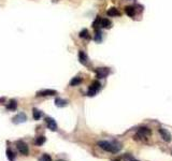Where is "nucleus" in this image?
<instances>
[{
    "instance_id": "obj_1",
    "label": "nucleus",
    "mask_w": 172,
    "mask_h": 161,
    "mask_svg": "<svg viewBox=\"0 0 172 161\" xmlns=\"http://www.w3.org/2000/svg\"><path fill=\"white\" fill-rule=\"evenodd\" d=\"M98 146H99L101 149L106 150V152H113L116 154L122 149V145L118 143H111V142H108V141H99L98 142Z\"/></svg>"
},
{
    "instance_id": "obj_2",
    "label": "nucleus",
    "mask_w": 172,
    "mask_h": 161,
    "mask_svg": "<svg viewBox=\"0 0 172 161\" xmlns=\"http://www.w3.org/2000/svg\"><path fill=\"white\" fill-rule=\"evenodd\" d=\"M100 88H101V84H100L98 81H95V82L91 83V85L89 86L88 91H87V96H89V97H94V96L98 93V90H99Z\"/></svg>"
},
{
    "instance_id": "obj_3",
    "label": "nucleus",
    "mask_w": 172,
    "mask_h": 161,
    "mask_svg": "<svg viewBox=\"0 0 172 161\" xmlns=\"http://www.w3.org/2000/svg\"><path fill=\"white\" fill-rule=\"evenodd\" d=\"M16 147H17L18 152L24 156H28L29 150H28V146L26 145V143H24L23 141H17L16 142Z\"/></svg>"
},
{
    "instance_id": "obj_4",
    "label": "nucleus",
    "mask_w": 172,
    "mask_h": 161,
    "mask_svg": "<svg viewBox=\"0 0 172 161\" xmlns=\"http://www.w3.org/2000/svg\"><path fill=\"white\" fill-rule=\"evenodd\" d=\"M151 134H152L151 130L146 127L140 128V129L138 130V132H137V135H138L139 138H146V136H149Z\"/></svg>"
},
{
    "instance_id": "obj_5",
    "label": "nucleus",
    "mask_w": 172,
    "mask_h": 161,
    "mask_svg": "<svg viewBox=\"0 0 172 161\" xmlns=\"http://www.w3.org/2000/svg\"><path fill=\"white\" fill-rule=\"evenodd\" d=\"M45 124H46V126H48V129L52 130V131H56L57 130V124L53 118L46 117L45 118Z\"/></svg>"
},
{
    "instance_id": "obj_6",
    "label": "nucleus",
    "mask_w": 172,
    "mask_h": 161,
    "mask_svg": "<svg viewBox=\"0 0 172 161\" xmlns=\"http://www.w3.org/2000/svg\"><path fill=\"white\" fill-rule=\"evenodd\" d=\"M109 72L110 71L108 68H98L96 70V74H97L98 79H104V77H106V75L109 74Z\"/></svg>"
},
{
    "instance_id": "obj_7",
    "label": "nucleus",
    "mask_w": 172,
    "mask_h": 161,
    "mask_svg": "<svg viewBox=\"0 0 172 161\" xmlns=\"http://www.w3.org/2000/svg\"><path fill=\"white\" fill-rule=\"evenodd\" d=\"M159 133H160L161 138H163V141H166V142H170V141H171V135H170V133L166 129L160 128V129H159Z\"/></svg>"
},
{
    "instance_id": "obj_8",
    "label": "nucleus",
    "mask_w": 172,
    "mask_h": 161,
    "mask_svg": "<svg viewBox=\"0 0 172 161\" xmlns=\"http://www.w3.org/2000/svg\"><path fill=\"white\" fill-rule=\"evenodd\" d=\"M79 60L81 64L84 65V66H86L87 62H88V58H87V56H86V54L83 52V51H80L79 52Z\"/></svg>"
},
{
    "instance_id": "obj_9",
    "label": "nucleus",
    "mask_w": 172,
    "mask_h": 161,
    "mask_svg": "<svg viewBox=\"0 0 172 161\" xmlns=\"http://www.w3.org/2000/svg\"><path fill=\"white\" fill-rule=\"evenodd\" d=\"M57 91L53 90V89H44V90H41L37 93V96H54L56 95Z\"/></svg>"
},
{
    "instance_id": "obj_10",
    "label": "nucleus",
    "mask_w": 172,
    "mask_h": 161,
    "mask_svg": "<svg viewBox=\"0 0 172 161\" xmlns=\"http://www.w3.org/2000/svg\"><path fill=\"white\" fill-rule=\"evenodd\" d=\"M13 121L15 124H18V123H24V121H26V115L24 113H20L17 114V115L15 116V117L13 118Z\"/></svg>"
},
{
    "instance_id": "obj_11",
    "label": "nucleus",
    "mask_w": 172,
    "mask_h": 161,
    "mask_svg": "<svg viewBox=\"0 0 172 161\" xmlns=\"http://www.w3.org/2000/svg\"><path fill=\"white\" fill-rule=\"evenodd\" d=\"M55 104H56V107H63L68 104V101H66V100H63V99H60V98H57V99L55 100Z\"/></svg>"
},
{
    "instance_id": "obj_12",
    "label": "nucleus",
    "mask_w": 172,
    "mask_h": 161,
    "mask_svg": "<svg viewBox=\"0 0 172 161\" xmlns=\"http://www.w3.org/2000/svg\"><path fill=\"white\" fill-rule=\"evenodd\" d=\"M100 27L110 28L111 27V22H110L109 19H106V18H102L101 21H100Z\"/></svg>"
},
{
    "instance_id": "obj_13",
    "label": "nucleus",
    "mask_w": 172,
    "mask_h": 161,
    "mask_svg": "<svg viewBox=\"0 0 172 161\" xmlns=\"http://www.w3.org/2000/svg\"><path fill=\"white\" fill-rule=\"evenodd\" d=\"M81 83H82L81 77H79V76L73 77V79L70 81V86H77V85H80Z\"/></svg>"
},
{
    "instance_id": "obj_14",
    "label": "nucleus",
    "mask_w": 172,
    "mask_h": 161,
    "mask_svg": "<svg viewBox=\"0 0 172 161\" xmlns=\"http://www.w3.org/2000/svg\"><path fill=\"white\" fill-rule=\"evenodd\" d=\"M106 13H108L109 16H118L120 15V11H118L117 9H115V8H111V9H109Z\"/></svg>"
},
{
    "instance_id": "obj_15",
    "label": "nucleus",
    "mask_w": 172,
    "mask_h": 161,
    "mask_svg": "<svg viewBox=\"0 0 172 161\" xmlns=\"http://www.w3.org/2000/svg\"><path fill=\"white\" fill-rule=\"evenodd\" d=\"M16 107H17V103H16L15 100H11V101H10V102L8 103V105H7V109L11 110V111L16 110Z\"/></svg>"
},
{
    "instance_id": "obj_16",
    "label": "nucleus",
    "mask_w": 172,
    "mask_h": 161,
    "mask_svg": "<svg viewBox=\"0 0 172 161\" xmlns=\"http://www.w3.org/2000/svg\"><path fill=\"white\" fill-rule=\"evenodd\" d=\"M125 12H126V14L128 16H134V13H136V11H134V7H126L125 8Z\"/></svg>"
},
{
    "instance_id": "obj_17",
    "label": "nucleus",
    "mask_w": 172,
    "mask_h": 161,
    "mask_svg": "<svg viewBox=\"0 0 172 161\" xmlns=\"http://www.w3.org/2000/svg\"><path fill=\"white\" fill-rule=\"evenodd\" d=\"M45 136H39V138H37V140H36V145H38V146H41V145H43V144L45 143Z\"/></svg>"
},
{
    "instance_id": "obj_18",
    "label": "nucleus",
    "mask_w": 172,
    "mask_h": 161,
    "mask_svg": "<svg viewBox=\"0 0 172 161\" xmlns=\"http://www.w3.org/2000/svg\"><path fill=\"white\" fill-rule=\"evenodd\" d=\"M7 158L9 161H14L15 160V154H14L11 149H8L7 150Z\"/></svg>"
},
{
    "instance_id": "obj_19",
    "label": "nucleus",
    "mask_w": 172,
    "mask_h": 161,
    "mask_svg": "<svg viewBox=\"0 0 172 161\" xmlns=\"http://www.w3.org/2000/svg\"><path fill=\"white\" fill-rule=\"evenodd\" d=\"M32 115H34V120H39L40 119V117H41V112L39 111V110H37V109H34V112H32Z\"/></svg>"
},
{
    "instance_id": "obj_20",
    "label": "nucleus",
    "mask_w": 172,
    "mask_h": 161,
    "mask_svg": "<svg viewBox=\"0 0 172 161\" xmlns=\"http://www.w3.org/2000/svg\"><path fill=\"white\" fill-rule=\"evenodd\" d=\"M80 37L84 39H89V33H88V30L87 29H83L81 32H80Z\"/></svg>"
},
{
    "instance_id": "obj_21",
    "label": "nucleus",
    "mask_w": 172,
    "mask_h": 161,
    "mask_svg": "<svg viewBox=\"0 0 172 161\" xmlns=\"http://www.w3.org/2000/svg\"><path fill=\"white\" fill-rule=\"evenodd\" d=\"M40 161H52V158H51V156H50V155H46V154H44L42 157H41Z\"/></svg>"
},
{
    "instance_id": "obj_22",
    "label": "nucleus",
    "mask_w": 172,
    "mask_h": 161,
    "mask_svg": "<svg viewBox=\"0 0 172 161\" xmlns=\"http://www.w3.org/2000/svg\"><path fill=\"white\" fill-rule=\"evenodd\" d=\"M95 40L97 42H99V41H101V32L99 31V30H97L96 31V34H95Z\"/></svg>"
},
{
    "instance_id": "obj_23",
    "label": "nucleus",
    "mask_w": 172,
    "mask_h": 161,
    "mask_svg": "<svg viewBox=\"0 0 172 161\" xmlns=\"http://www.w3.org/2000/svg\"><path fill=\"white\" fill-rule=\"evenodd\" d=\"M132 159H134V157L130 156L129 154H126V155H124V156H123V160H124V161H131Z\"/></svg>"
},
{
    "instance_id": "obj_24",
    "label": "nucleus",
    "mask_w": 172,
    "mask_h": 161,
    "mask_svg": "<svg viewBox=\"0 0 172 161\" xmlns=\"http://www.w3.org/2000/svg\"><path fill=\"white\" fill-rule=\"evenodd\" d=\"M114 161H120V159H116V160H114Z\"/></svg>"
},
{
    "instance_id": "obj_25",
    "label": "nucleus",
    "mask_w": 172,
    "mask_h": 161,
    "mask_svg": "<svg viewBox=\"0 0 172 161\" xmlns=\"http://www.w3.org/2000/svg\"><path fill=\"white\" fill-rule=\"evenodd\" d=\"M131 161H138V160H136V159H132V160Z\"/></svg>"
},
{
    "instance_id": "obj_26",
    "label": "nucleus",
    "mask_w": 172,
    "mask_h": 161,
    "mask_svg": "<svg viewBox=\"0 0 172 161\" xmlns=\"http://www.w3.org/2000/svg\"><path fill=\"white\" fill-rule=\"evenodd\" d=\"M58 161H65V160H58Z\"/></svg>"
},
{
    "instance_id": "obj_27",
    "label": "nucleus",
    "mask_w": 172,
    "mask_h": 161,
    "mask_svg": "<svg viewBox=\"0 0 172 161\" xmlns=\"http://www.w3.org/2000/svg\"><path fill=\"white\" fill-rule=\"evenodd\" d=\"M171 155H172V150H171Z\"/></svg>"
}]
</instances>
